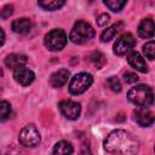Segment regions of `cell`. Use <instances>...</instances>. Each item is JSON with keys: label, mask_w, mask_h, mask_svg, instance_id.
I'll return each mask as SVG.
<instances>
[{"label": "cell", "mask_w": 155, "mask_h": 155, "mask_svg": "<svg viewBox=\"0 0 155 155\" xmlns=\"http://www.w3.org/2000/svg\"><path fill=\"white\" fill-rule=\"evenodd\" d=\"M119 30H120V29H119V24H114V25L107 28V29L101 34V40H102L103 42L110 41L111 39H114V36L117 34Z\"/></svg>", "instance_id": "obj_18"}, {"label": "cell", "mask_w": 155, "mask_h": 155, "mask_svg": "<svg viewBox=\"0 0 155 155\" xmlns=\"http://www.w3.org/2000/svg\"><path fill=\"white\" fill-rule=\"evenodd\" d=\"M109 19H110L109 15H107V13H102V15L97 18V24H98L99 27H105V25L109 23Z\"/></svg>", "instance_id": "obj_25"}, {"label": "cell", "mask_w": 155, "mask_h": 155, "mask_svg": "<svg viewBox=\"0 0 155 155\" xmlns=\"http://www.w3.org/2000/svg\"><path fill=\"white\" fill-rule=\"evenodd\" d=\"M127 98L131 103H133L138 108H148L153 104L154 94H153V90L149 86L137 85L128 91Z\"/></svg>", "instance_id": "obj_2"}, {"label": "cell", "mask_w": 155, "mask_h": 155, "mask_svg": "<svg viewBox=\"0 0 155 155\" xmlns=\"http://www.w3.org/2000/svg\"><path fill=\"white\" fill-rule=\"evenodd\" d=\"M0 93H1V86H0Z\"/></svg>", "instance_id": "obj_29"}, {"label": "cell", "mask_w": 155, "mask_h": 155, "mask_svg": "<svg viewBox=\"0 0 155 155\" xmlns=\"http://www.w3.org/2000/svg\"><path fill=\"white\" fill-rule=\"evenodd\" d=\"M127 61H128V64L132 68H134L136 70H138L140 73H147L148 71V65H147L144 58L138 52H131L127 57Z\"/></svg>", "instance_id": "obj_13"}, {"label": "cell", "mask_w": 155, "mask_h": 155, "mask_svg": "<svg viewBox=\"0 0 155 155\" xmlns=\"http://www.w3.org/2000/svg\"><path fill=\"white\" fill-rule=\"evenodd\" d=\"M67 34L62 29H52L45 35V46L51 51H59L67 44Z\"/></svg>", "instance_id": "obj_5"}, {"label": "cell", "mask_w": 155, "mask_h": 155, "mask_svg": "<svg viewBox=\"0 0 155 155\" xmlns=\"http://www.w3.org/2000/svg\"><path fill=\"white\" fill-rule=\"evenodd\" d=\"M12 13H13V7H12V5H6V6H4V7L0 10V17L4 18V19L8 18Z\"/></svg>", "instance_id": "obj_23"}, {"label": "cell", "mask_w": 155, "mask_h": 155, "mask_svg": "<svg viewBox=\"0 0 155 155\" xmlns=\"http://www.w3.org/2000/svg\"><path fill=\"white\" fill-rule=\"evenodd\" d=\"M4 42H5V33H4V30L0 28V46H1Z\"/></svg>", "instance_id": "obj_28"}, {"label": "cell", "mask_w": 155, "mask_h": 155, "mask_svg": "<svg viewBox=\"0 0 155 155\" xmlns=\"http://www.w3.org/2000/svg\"><path fill=\"white\" fill-rule=\"evenodd\" d=\"M99 59L105 61V59H104V56H103L101 52H94V53H92V56H91V61L97 65V68H99V64H98V61H99Z\"/></svg>", "instance_id": "obj_26"}, {"label": "cell", "mask_w": 155, "mask_h": 155, "mask_svg": "<svg viewBox=\"0 0 155 155\" xmlns=\"http://www.w3.org/2000/svg\"><path fill=\"white\" fill-rule=\"evenodd\" d=\"M104 149L110 155H137L139 151V143L130 132L115 130L107 136Z\"/></svg>", "instance_id": "obj_1"}, {"label": "cell", "mask_w": 155, "mask_h": 155, "mask_svg": "<svg viewBox=\"0 0 155 155\" xmlns=\"http://www.w3.org/2000/svg\"><path fill=\"white\" fill-rule=\"evenodd\" d=\"M80 155H91L90 148H88L86 144H84V147H82V149H81V153H80Z\"/></svg>", "instance_id": "obj_27"}, {"label": "cell", "mask_w": 155, "mask_h": 155, "mask_svg": "<svg viewBox=\"0 0 155 155\" xmlns=\"http://www.w3.org/2000/svg\"><path fill=\"white\" fill-rule=\"evenodd\" d=\"M134 120L142 127H148L154 122V114L148 108H138L134 111Z\"/></svg>", "instance_id": "obj_10"}, {"label": "cell", "mask_w": 155, "mask_h": 155, "mask_svg": "<svg viewBox=\"0 0 155 155\" xmlns=\"http://www.w3.org/2000/svg\"><path fill=\"white\" fill-rule=\"evenodd\" d=\"M138 75L136 74V73H131V71H126L125 74H124V80L126 81V82H128V84H133V82H136V81H138Z\"/></svg>", "instance_id": "obj_24"}, {"label": "cell", "mask_w": 155, "mask_h": 155, "mask_svg": "<svg viewBox=\"0 0 155 155\" xmlns=\"http://www.w3.org/2000/svg\"><path fill=\"white\" fill-rule=\"evenodd\" d=\"M107 84H108V86L110 87L111 91H114V92H120L121 91V84H120V81L116 76H110L107 80Z\"/></svg>", "instance_id": "obj_22"}, {"label": "cell", "mask_w": 155, "mask_h": 155, "mask_svg": "<svg viewBox=\"0 0 155 155\" xmlns=\"http://www.w3.org/2000/svg\"><path fill=\"white\" fill-rule=\"evenodd\" d=\"M143 52H144V54H145L147 58H149L150 61L154 59V57H155V44H154L153 40L148 41V42L143 46Z\"/></svg>", "instance_id": "obj_21"}, {"label": "cell", "mask_w": 155, "mask_h": 155, "mask_svg": "<svg viewBox=\"0 0 155 155\" xmlns=\"http://www.w3.org/2000/svg\"><path fill=\"white\" fill-rule=\"evenodd\" d=\"M12 30L18 34H27L31 29V22L29 18H19L12 22Z\"/></svg>", "instance_id": "obj_15"}, {"label": "cell", "mask_w": 155, "mask_h": 155, "mask_svg": "<svg viewBox=\"0 0 155 155\" xmlns=\"http://www.w3.org/2000/svg\"><path fill=\"white\" fill-rule=\"evenodd\" d=\"M19 143L28 148H34L40 143V133L34 125H28L19 132Z\"/></svg>", "instance_id": "obj_6"}, {"label": "cell", "mask_w": 155, "mask_h": 155, "mask_svg": "<svg viewBox=\"0 0 155 155\" xmlns=\"http://www.w3.org/2000/svg\"><path fill=\"white\" fill-rule=\"evenodd\" d=\"M103 2L114 12L121 11L124 8V6L126 5V1H121V0H104Z\"/></svg>", "instance_id": "obj_20"}, {"label": "cell", "mask_w": 155, "mask_h": 155, "mask_svg": "<svg viewBox=\"0 0 155 155\" xmlns=\"http://www.w3.org/2000/svg\"><path fill=\"white\" fill-rule=\"evenodd\" d=\"M53 155H73V145L67 140H61L53 147Z\"/></svg>", "instance_id": "obj_16"}, {"label": "cell", "mask_w": 155, "mask_h": 155, "mask_svg": "<svg viewBox=\"0 0 155 155\" xmlns=\"http://www.w3.org/2000/svg\"><path fill=\"white\" fill-rule=\"evenodd\" d=\"M11 104L6 101L0 102V121H6L11 115Z\"/></svg>", "instance_id": "obj_19"}, {"label": "cell", "mask_w": 155, "mask_h": 155, "mask_svg": "<svg viewBox=\"0 0 155 155\" xmlns=\"http://www.w3.org/2000/svg\"><path fill=\"white\" fill-rule=\"evenodd\" d=\"M69 70L68 69H59L57 71H54L51 78H50V85L54 88H59L62 86H64L69 79Z\"/></svg>", "instance_id": "obj_11"}, {"label": "cell", "mask_w": 155, "mask_h": 155, "mask_svg": "<svg viewBox=\"0 0 155 155\" xmlns=\"http://www.w3.org/2000/svg\"><path fill=\"white\" fill-rule=\"evenodd\" d=\"M134 45H136V39L132 34L130 33L122 34L114 44V52L117 56H125L126 53L132 51Z\"/></svg>", "instance_id": "obj_7"}, {"label": "cell", "mask_w": 155, "mask_h": 155, "mask_svg": "<svg viewBox=\"0 0 155 155\" xmlns=\"http://www.w3.org/2000/svg\"><path fill=\"white\" fill-rule=\"evenodd\" d=\"M94 36V29L84 21H78L70 30L69 39L74 44H85Z\"/></svg>", "instance_id": "obj_3"}, {"label": "cell", "mask_w": 155, "mask_h": 155, "mask_svg": "<svg viewBox=\"0 0 155 155\" xmlns=\"http://www.w3.org/2000/svg\"><path fill=\"white\" fill-rule=\"evenodd\" d=\"M138 34L143 39H151L154 36V22L151 18H145L139 23Z\"/></svg>", "instance_id": "obj_14"}, {"label": "cell", "mask_w": 155, "mask_h": 155, "mask_svg": "<svg viewBox=\"0 0 155 155\" xmlns=\"http://www.w3.org/2000/svg\"><path fill=\"white\" fill-rule=\"evenodd\" d=\"M13 78L19 85L28 86L34 81L35 75L30 69H28L25 67H22V68H18L13 71Z\"/></svg>", "instance_id": "obj_9"}, {"label": "cell", "mask_w": 155, "mask_h": 155, "mask_svg": "<svg viewBox=\"0 0 155 155\" xmlns=\"http://www.w3.org/2000/svg\"><path fill=\"white\" fill-rule=\"evenodd\" d=\"M93 78L88 73H79L74 75L69 82V92L71 94H81L85 91L88 90V87L92 85Z\"/></svg>", "instance_id": "obj_4"}, {"label": "cell", "mask_w": 155, "mask_h": 155, "mask_svg": "<svg viewBox=\"0 0 155 155\" xmlns=\"http://www.w3.org/2000/svg\"><path fill=\"white\" fill-rule=\"evenodd\" d=\"M59 110L69 120H75L81 113V107L78 102L74 101H62L59 103Z\"/></svg>", "instance_id": "obj_8"}, {"label": "cell", "mask_w": 155, "mask_h": 155, "mask_svg": "<svg viewBox=\"0 0 155 155\" xmlns=\"http://www.w3.org/2000/svg\"><path fill=\"white\" fill-rule=\"evenodd\" d=\"M38 5L40 7H42L44 10H47V11H54V10H58L61 7H63L65 5V1L63 0H46V1H38Z\"/></svg>", "instance_id": "obj_17"}, {"label": "cell", "mask_w": 155, "mask_h": 155, "mask_svg": "<svg viewBox=\"0 0 155 155\" xmlns=\"http://www.w3.org/2000/svg\"><path fill=\"white\" fill-rule=\"evenodd\" d=\"M28 62L27 56L19 54V53H11L5 58V64L7 68H11L13 70L24 67V64Z\"/></svg>", "instance_id": "obj_12"}]
</instances>
